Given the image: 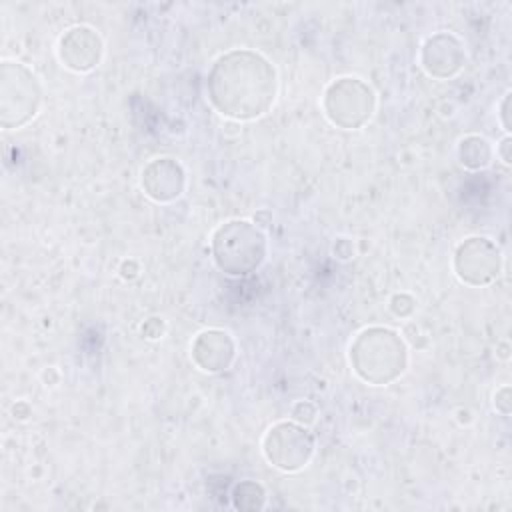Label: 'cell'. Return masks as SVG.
Instances as JSON below:
<instances>
[{"label":"cell","mask_w":512,"mask_h":512,"mask_svg":"<svg viewBox=\"0 0 512 512\" xmlns=\"http://www.w3.org/2000/svg\"><path fill=\"white\" fill-rule=\"evenodd\" d=\"M264 254V238L248 222H228L214 234V258L228 274H246Z\"/></svg>","instance_id":"obj_3"},{"label":"cell","mask_w":512,"mask_h":512,"mask_svg":"<svg viewBox=\"0 0 512 512\" xmlns=\"http://www.w3.org/2000/svg\"><path fill=\"white\" fill-rule=\"evenodd\" d=\"M478 256L480 258H474V254L470 252L466 242L458 248L456 270L462 280L472 282V284H484V282H490L498 274L500 254H498V248L492 242H488V238H484Z\"/></svg>","instance_id":"obj_6"},{"label":"cell","mask_w":512,"mask_h":512,"mask_svg":"<svg viewBox=\"0 0 512 512\" xmlns=\"http://www.w3.org/2000/svg\"><path fill=\"white\" fill-rule=\"evenodd\" d=\"M356 372L374 384H386L404 370L406 348L402 340L382 328L364 330L350 348Z\"/></svg>","instance_id":"obj_2"},{"label":"cell","mask_w":512,"mask_h":512,"mask_svg":"<svg viewBox=\"0 0 512 512\" xmlns=\"http://www.w3.org/2000/svg\"><path fill=\"white\" fill-rule=\"evenodd\" d=\"M372 90L360 82L358 90L354 92L352 100H344L338 92L332 88L326 92V110L328 116L344 126V128H356L372 114Z\"/></svg>","instance_id":"obj_5"},{"label":"cell","mask_w":512,"mask_h":512,"mask_svg":"<svg viewBox=\"0 0 512 512\" xmlns=\"http://www.w3.org/2000/svg\"><path fill=\"white\" fill-rule=\"evenodd\" d=\"M312 452V440L306 430H300L292 424H278L270 430L266 438V454L268 458L284 468L294 470L300 468Z\"/></svg>","instance_id":"obj_4"},{"label":"cell","mask_w":512,"mask_h":512,"mask_svg":"<svg viewBox=\"0 0 512 512\" xmlns=\"http://www.w3.org/2000/svg\"><path fill=\"white\" fill-rule=\"evenodd\" d=\"M214 106L234 118H254L274 100V68L258 54L232 52L222 56L208 80Z\"/></svg>","instance_id":"obj_1"}]
</instances>
